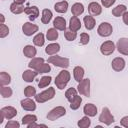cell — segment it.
<instances>
[{"mask_svg":"<svg viewBox=\"0 0 128 128\" xmlns=\"http://www.w3.org/2000/svg\"><path fill=\"white\" fill-rule=\"evenodd\" d=\"M53 17L52 11L50 9H43L42 10V16H41V22L43 24H48Z\"/></svg>","mask_w":128,"mask_h":128,"instance_id":"f1b7e54d","label":"cell"},{"mask_svg":"<svg viewBox=\"0 0 128 128\" xmlns=\"http://www.w3.org/2000/svg\"><path fill=\"white\" fill-rule=\"evenodd\" d=\"M0 94L3 98H10L13 94V91L8 85L7 86H1L0 87Z\"/></svg>","mask_w":128,"mask_h":128,"instance_id":"e575fe53","label":"cell"},{"mask_svg":"<svg viewBox=\"0 0 128 128\" xmlns=\"http://www.w3.org/2000/svg\"><path fill=\"white\" fill-rule=\"evenodd\" d=\"M0 113H2V114L4 115L5 119L11 120V119H13V118L17 115V110H16V108L13 107V106H5V107L1 108Z\"/></svg>","mask_w":128,"mask_h":128,"instance_id":"4fadbf2b","label":"cell"},{"mask_svg":"<svg viewBox=\"0 0 128 128\" xmlns=\"http://www.w3.org/2000/svg\"><path fill=\"white\" fill-rule=\"evenodd\" d=\"M39 74H44V73H48V72H50L51 71V67H50V63L48 64V63H43L37 70H36Z\"/></svg>","mask_w":128,"mask_h":128,"instance_id":"60d3db41","label":"cell"},{"mask_svg":"<svg viewBox=\"0 0 128 128\" xmlns=\"http://www.w3.org/2000/svg\"><path fill=\"white\" fill-rule=\"evenodd\" d=\"M84 74H85V71H84L83 67H81V66H75L74 67V69H73V77H74L75 81H77L78 83L81 82L84 79Z\"/></svg>","mask_w":128,"mask_h":128,"instance_id":"ffe728a7","label":"cell"},{"mask_svg":"<svg viewBox=\"0 0 128 128\" xmlns=\"http://www.w3.org/2000/svg\"><path fill=\"white\" fill-rule=\"evenodd\" d=\"M116 48L120 54L128 56V38H120L117 41Z\"/></svg>","mask_w":128,"mask_h":128,"instance_id":"7c38bea8","label":"cell"},{"mask_svg":"<svg viewBox=\"0 0 128 128\" xmlns=\"http://www.w3.org/2000/svg\"><path fill=\"white\" fill-rule=\"evenodd\" d=\"M83 22H84L85 28H86L87 30H92V29H94V27H95V25H96V21H95V19H94V17H93L92 15L84 16Z\"/></svg>","mask_w":128,"mask_h":128,"instance_id":"d4e9b609","label":"cell"},{"mask_svg":"<svg viewBox=\"0 0 128 128\" xmlns=\"http://www.w3.org/2000/svg\"><path fill=\"white\" fill-rule=\"evenodd\" d=\"M44 59L42 57H34L30 60V62L28 63V67L30 69H33V70H37L43 63H44Z\"/></svg>","mask_w":128,"mask_h":128,"instance_id":"603a6c76","label":"cell"},{"mask_svg":"<svg viewBox=\"0 0 128 128\" xmlns=\"http://www.w3.org/2000/svg\"><path fill=\"white\" fill-rule=\"evenodd\" d=\"M0 19H1V22H0V24H4V22H5V16H4V14H0Z\"/></svg>","mask_w":128,"mask_h":128,"instance_id":"c3c4849f","label":"cell"},{"mask_svg":"<svg viewBox=\"0 0 128 128\" xmlns=\"http://www.w3.org/2000/svg\"><path fill=\"white\" fill-rule=\"evenodd\" d=\"M59 51H60V44L59 43H54V42L53 43H50L45 48V53L48 54L49 56L56 55Z\"/></svg>","mask_w":128,"mask_h":128,"instance_id":"d6986e66","label":"cell"},{"mask_svg":"<svg viewBox=\"0 0 128 128\" xmlns=\"http://www.w3.org/2000/svg\"><path fill=\"white\" fill-rule=\"evenodd\" d=\"M24 95L26 97H35L36 95V88H34L33 86L31 85H28L24 88Z\"/></svg>","mask_w":128,"mask_h":128,"instance_id":"ab89813d","label":"cell"},{"mask_svg":"<svg viewBox=\"0 0 128 128\" xmlns=\"http://www.w3.org/2000/svg\"><path fill=\"white\" fill-rule=\"evenodd\" d=\"M33 43L37 47H42L45 43V36L43 33H37L33 38Z\"/></svg>","mask_w":128,"mask_h":128,"instance_id":"4dcf8cb0","label":"cell"},{"mask_svg":"<svg viewBox=\"0 0 128 128\" xmlns=\"http://www.w3.org/2000/svg\"><path fill=\"white\" fill-rule=\"evenodd\" d=\"M77 93H78V90L75 89V88H73V87H71V88H68V89L65 91V97H66V99L70 102V101L77 95Z\"/></svg>","mask_w":128,"mask_h":128,"instance_id":"74e56055","label":"cell"},{"mask_svg":"<svg viewBox=\"0 0 128 128\" xmlns=\"http://www.w3.org/2000/svg\"><path fill=\"white\" fill-rule=\"evenodd\" d=\"M39 73L36 71V70H33V69H27L25 70L23 73H22V79L25 81V82H33L34 79L36 78V76L38 75Z\"/></svg>","mask_w":128,"mask_h":128,"instance_id":"9a60e30c","label":"cell"},{"mask_svg":"<svg viewBox=\"0 0 128 128\" xmlns=\"http://www.w3.org/2000/svg\"><path fill=\"white\" fill-rule=\"evenodd\" d=\"M89 41H90V36H89L88 33L83 32V33L80 34V43H81L82 45H86V44H88Z\"/></svg>","mask_w":128,"mask_h":128,"instance_id":"7bdbcfd3","label":"cell"},{"mask_svg":"<svg viewBox=\"0 0 128 128\" xmlns=\"http://www.w3.org/2000/svg\"><path fill=\"white\" fill-rule=\"evenodd\" d=\"M25 8L26 7H24L23 4H18L16 2H13L10 4V11L15 15H18V14L25 12Z\"/></svg>","mask_w":128,"mask_h":128,"instance_id":"484cf974","label":"cell"},{"mask_svg":"<svg viewBox=\"0 0 128 128\" xmlns=\"http://www.w3.org/2000/svg\"><path fill=\"white\" fill-rule=\"evenodd\" d=\"M126 66V61L122 57H115L111 62V67L114 71L120 72L122 71Z\"/></svg>","mask_w":128,"mask_h":128,"instance_id":"8fae6325","label":"cell"},{"mask_svg":"<svg viewBox=\"0 0 128 128\" xmlns=\"http://www.w3.org/2000/svg\"><path fill=\"white\" fill-rule=\"evenodd\" d=\"M83 113L89 117H94L97 114V107L93 103H87L83 107Z\"/></svg>","mask_w":128,"mask_h":128,"instance_id":"e0dca14e","label":"cell"},{"mask_svg":"<svg viewBox=\"0 0 128 128\" xmlns=\"http://www.w3.org/2000/svg\"><path fill=\"white\" fill-rule=\"evenodd\" d=\"M115 44L113 41L111 40H107L105 42H103L100 46V52L102 55L104 56H108V55H111L114 51H115Z\"/></svg>","mask_w":128,"mask_h":128,"instance_id":"ba28073f","label":"cell"},{"mask_svg":"<svg viewBox=\"0 0 128 128\" xmlns=\"http://www.w3.org/2000/svg\"><path fill=\"white\" fill-rule=\"evenodd\" d=\"M53 27L56 28L57 30L65 31L66 30V20L63 17H61V16L56 17L53 20Z\"/></svg>","mask_w":128,"mask_h":128,"instance_id":"ac0fdd59","label":"cell"},{"mask_svg":"<svg viewBox=\"0 0 128 128\" xmlns=\"http://www.w3.org/2000/svg\"><path fill=\"white\" fill-rule=\"evenodd\" d=\"M48 63L53 64L56 67H60L63 69H66L69 67L70 65V61L68 58L66 57H61V56H57V55H52L48 58Z\"/></svg>","mask_w":128,"mask_h":128,"instance_id":"3957f363","label":"cell"},{"mask_svg":"<svg viewBox=\"0 0 128 128\" xmlns=\"http://www.w3.org/2000/svg\"><path fill=\"white\" fill-rule=\"evenodd\" d=\"M54 96H55V88L49 87L48 89L40 92L39 94H36L34 98H35V101L37 103H40L41 104V103H45V102L53 99Z\"/></svg>","mask_w":128,"mask_h":128,"instance_id":"7a4b0ae2","label":"cell"},{"mask_svg":"<svg viewBox=\"0 0 128 128\" xmlns=\"http://www.w3.org/2000/svg\"><path fill=\"white\" fill-rule=\"evenodd\" d=\"M78 93L85 97H90V79L84 78L81 82L78 83L77 86Z\"/></svg>","mask_w":128,"mask_h":128,"instance_id":"8992f818","label":"cell"},{"mask_svg":"<svg viewBox=\"0 0 128 128\" xmlns=\"http://www.w3.org/2000/svg\"><path fill=\"white\" fill-rule=\"evenodd\" d=\"M81 103H82V98H81V96H79V95L77 94V95L70 101V108H71L72 110H77V109L80 107Z\"/></svg>","mask_w":128,"mask_h":128,"instance_id":"836d02e7","label":"cell"},{"mask_svg":"<svg viewBox=\"0 0 128 128\" xmlns=\"http://www.w3.org/2000/svg\"><path fill=\"white\" fill-rule=\"evenodd\" d=\"M120 125L123 126V127H125V128H128V115L121 118V120H120Z\"/></svg>","mask_w":128,"mask_h":128,"instance_id":"bcb514c9","label":"cell"},{"mask_svg":"<svg viewBox=\"0 0 128 128\" xmlns=\"http://www.w3.org/2000/svg\"><path fill=\"white\" fill-rule=\"evenodd\" d=\"M115 1L116 0H101V4L105 8H109V7H111L115 3Z\"/></svg>","mask_w":128,"mask_h":128,"instance_id":"f6af8a7d","label":"cell"},{"mask_svg":"<svg viewBox=\"0 0 128 128\" xmlns=\"http://www.w3.org/2000/svg\"><path fill=\"white\" fill-rule=\"evenodd\" d=\"M88 12L92 16H99L102 13V6L97 2H91L88 5Z\"/></svg>","mask_w":128,"mask_h":128,"instance_id":"5bb4252c","label":"cell"},{"mask_svg":"<svg viewBox=\"0 0 128 128\" xmlns=\"http://www.w3.org/2000/svg\"><path fill=\"white\" fill-rule=\"evenodd\" d=\"M8 35H9V27L6 24H1L0 25V37L5 38Z\"/></svg>","mask_w":128,"mask_h":128,"instance_id":"b9f144b4","label":"cell"},{"mask_svg":"<svg viewBox=\"0 0 128 128\" xmlns=\"http://www.w3.org/2000/svg\"><path fill=\"white\" fill-rule=\"evenodd\" d=\"M51 80H52V78L50 76H43V77H41L40 80H39V82H38V87L39 88H45V87H47L51 83Z\"/></svg>","mask_w":128,"mask_h":128,"instance_id":"8d00e7d4","label":"cell"},{"mask_svg":"<svg viewBox=\"0 0 128 128\" xmlns=\"http://www.w3.org/2000/svg\"><path fill=\"white\" fill-rule=\"evenodd\" d=\"M112 32H113V27L108 22H102L97 28V33L101 37H109L112 34Z\"/></svg>","mask_w":128,"mask_h":128,"instance_id":"52a82bcc","label":"cell"},{"mask_svg":"<svg viewBox=\"0 0 128 128\" xmlns=\"http://www.w3.org/2000/svg\"><path fill=\"white\" fill-rule=\"evenodd\" d=\"M11 82V76L7 72L2 71L0 73V85L1 86H7Z\"/></svg>","mask_w":128,"mask_h":128,"instance_id":"1f68e13d","label":"cell"},{"mask_svg":"<svg viewBox=\"0 0 128 128\" xmlns=\"http://www.w3.org/2000/svg\"><path fill=\"white\" fill-rule=\"evenodd\" d=\"M80 28H81V21L77 16H72L69 21V29L77 32L80 30Z\"/></svg>","mask_w":128,"mask_h":128,"instance_id":"44dd1931","label":"cell"},{"mask_svg":"<svg viewBox=\"0 0 128 128\" xmlns=\"http://www.w3.org/2000/svg\"><path fill=\"white\" fill-rule=\"evenodd\" d=\"M58 36H59L58 30L56 28H54V27L53 28H49L47 30V32H46V38L49 41H55V40H57Z\"/></svg>","mask_w":128,"mask_h":128,"instance_id":"f546056e","label":"cell"},{"mask_svg":"<svg viewBox=\"0 0 128 128\" xmlns=\"http://www.w3.org/2000/svg\"><path fill=\"white\" fill-rule=\"evenodd\" d=\"M126 11H127V7H126L124 4H119V5H117L115 8L112 9V15L115 16V17H120V16H122Z\"/></svg>","mask_w":128,"mask_h":128,"instance_id":"83f0119b","label":"cell"},{"mask_svg":"<svg viewBox=\"0 0 128 128\" xmlns=\"http://www.w3.org/2000/svg\"><path fill=\"white\" fill-rule=\"evenodd\" d=\"M23 54H24V56H26L27 58L32 59V58H34V57L36 56V54H37V49H36L34 46H32V45H26V46H24V48H23Z\"/></svg>","mask_w":128,"mask_h":128,"instance_id":"7402d4cb","label":"cell"},{"mask_svg":"<svg viewBox=\"0 0 128 128\" xmlns=\"http://www.w3.org/2000/svg\"><path fill=\"white\" fill-rule=\"evenodd\" d=\"M65 114H66V109L63 106H56L48 112L47 119L50 120V121H54V120H57V119L61 118Z\"/></svg>","mask_w":128,"mask_h":128,"instance_id":"5b68a950","label":"cell"},{"mask_svg":"<svg viewBox=\"0 0 128 128\" xmlns=\"http://www.w3.org/2000/svg\"><path fill=\"white\" fill-rule=\"evenodd\" d=\"M25 13L29 16L30 21H34L39 16V8L37 6H29L25 8Z\"/></svg>","mask_w":128,"mask_h":128,"instance_id":"2e32d148","label":"cell"},{"mask_svg":"<svg viewBox=\"0 0 128 128\" xmlns=\"http://www.w3.org/2000/svg\"><path fill=\"white\" fill-rule=\"evenodd\" d=\"M64 37L67 41H74L76 38H77V32L75 31H72L70 29L68 30H65L64 31Z\"/></svg>","mask_w":128,"mask_h":128,"instance_id":"f35d334b","label":"cell"},{"mask_svg":"<svg viewBox=\"0 0 128 128\" xmlns=\"http://www.w3.org/2000/svg\"><path fill=\"white\" fill-rule=\"evenodd\" d=\"M20 105H21L22 109H24L25 111L33 112L36 110V101L31 99L30 97H26L25 99H22L20 102Z\"/></svg>","mask_w":128,"mask_h":128,"instance_id":"30bf717a","label":"cell"},{"mask_svg":"<svg viewBox=\"0 0 128 128\" xmlns=\"http://www.w3.org/2000/svg\"><path fill=\"white\" fill-rule=\"evenodd\" d=\"M19 127H20V123L15 120H9L5 125V128H19Z\"/></svg>","mask_w":128,"mask_h":128,"instance_id":"ee69618b","label":"cell"},{"mask_svg":"<svg viewBox=\"0 0 128 128\" xmlns=\"http://www.w3.org/2000/svg\"><path fill=\"white\" fill-rule=\"evenodd\" d=\"M70 78H71V75H70V72L68 70H66V69L61 70L58 73V75L56 76V78H55V85H56V87L59 90H63L67 86V84L69 83Z\"/></svg>","mask_w":128,"mask_h":128,"instance_id":"6da1fadb","label":"cell"},{"mask_svg":"<svg viewBox=\"0 0 128 128\" xmlns=\"http://www.w3.org/2000/svg\"><path fill=\"white\" fill-rule=\"evenodd\" d=\"M39 27L36 24H33L32 22H26L22 25V32L26 36H32L36 32H38Z\"/></svg>","mask_w":128,"mask_h":128,"instance_id":"9c48e42d","label":"cell"},{"mask_svg":"<svg viewBox=\"0 0 128 128\" xmlns=\"http://www.w3.org/2000/svg\"><path fill=\"white\" fill-rule=\"evenodd\" d=\"M21 122H22L23 125L27 126V125H29V124H31L33 122H37V116L34 115V114H27V115L22 117V121Z\"/></svg>","mask_w":128,"mask_h":128,"instance_id":"d6a6232c","label":"cell"},{"mask_svg":"<svg viewBox=\"0 0 128 128\" xmlns=\"http://www.w3.org/2000/svg\"><path fill=\"white\" fill-rule=\"evenodd\" d=\"M98 120H99L101 123H103V124H105V125H107V126L111 125V124L115 121V120H114V116L112 115V113H111V111H110V109H109L108 107H104V108L102 109L101 114L99 115Z\"/></svg>","mask_w":128,"mask_h":128,"instance_id":"277c9868","label":"cell"},{"mask_svg":"<svg viewBox=\"0 0 128 128\" xmlns=\"http://www.w3.org/2000/svg\"><path fill=\"white\" fill-rule=\"evenodd\" d=\"M26 0H13V2H16L18 4H24Z\"/></svg>","mask_w":128,"mask_h":128,"instance_id":"681fc988","label":"cell"},{"mask_svg":"<svg viewBox=\"0 0 128 128\" xmlns=\"http://www.w3.org/2000/svg\"><path fill=\"white\" fill-rule=\"evenodd\" d=\"M84 12V5L80 2H76L71 7V13L73 16H80Z\"/></svg>","mask_w":128,"mask_h":128,"instance_id":"cb8c5ba5","label":"cell"},{"mask_svg":"<svg viewBox=\"0 0 128 128\" xmlns=\"http://www.w3.org/2000/svg\"><path fill=\"white\" fill-rule=\"evenodd\" d=\"M68 2L67 1H60V2H57L55 5H54V9L56 12L58 13H66L67 10H68Z\"/></svg>","mask_w":128,"mask_h":128,"instance_id":"4316f807","label":"cell"},{"mask_svg":"<svg viewBox=\"0 0 128 128\" xmlns=\"http://www.w3.org/2000/svg\"><path fill=\"white\" fill-rule=\"evenodd\" d=\"M122 20H123L124 24L128 25V11H126V12L122 15Z\"/></svg>","mask_w":128,"mask_h":128,"instance_id":"7dc6e473","label":"cell"},{"mask_svg":"<svg viewBox=\"0 0 128 128\" xmlns=\"http://www.w3.org/2000/svg\"><path fill=\"white\" fill-rule=\"evenodd\" d=\"M77 125H78V127H80V128H88V127L91 125V120H90L89 116L85 115L84 117H82V118L77 122Z\"/></svg>","mask_w":128,"mask_h":128,"instance_id":"d590c367","label":"cell"}]
</instances>
